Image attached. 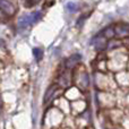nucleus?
Returning <instances> with one entry per match:
<instances>
[{
    "mask_svg": "<svg viewBox=\"0 0 129 129\" xmlns=\"http://www.w3.org/2000/svg\"><path fill=\"white\" fill-rule=\"evenodd\" d=\"M66 8L68 11H70V13H76V11L78 10V6L77 4H75V2H67L66 5Z\"/></svg>",
    "mask_w": 129,
    "mask_h": 129,
    "instance_id": "1a4fd4ad",
    "label": "nucleus"
},
{
    "mask_svg": "<svg viewBox=\"0 0 129 129\" xmlns=\"http://www.w3.org/2000/svg\"><path fill=\"white\" fill-rule=\"evenodd\" d=\"M116 31V35L119 38H123V36H129V25L128 24H118L114 27Z\"/></svg>",
    "mask_w": 129,
    "mask_h": 129,
    "instance_id": "7ed1b4c3",
    "label": "nucleus"
},
{
    "mask_svg": "<svg viewBox=\"0 0 129 129\" xmlns=\"http://www.w3.org/2000/svg\"><path fill=\"white\" fill-rule=\"evenodd\" d=\"M41 17H42V13H41V11H35V13H33V14L31 15L32 24H34V23L39 22V20L41 19Z\"/></svg>",
    "mask_w": 129,
    "mask_h": 129,
    "instance_id": "9d476101",
    "label": "nucleus"
},
{
    "mask_svg": "<svg viewBox=\"0 0 129 129\" xmlns=\"http://www.w3.org/2000/svg\"><path fill=\"white\" fill-rule=\"evenodd\" d=\"M2 108V100H1V96H0V110H1Z\"/></svg>",
    "mask_w": 129,
    "mask_h": 129,
    "instance_id": "2eb2a0df",
    "label": "nucleus"
},
{
    "mask_svg": "<svg viewBox=\"0 0 129 129\" xmlns=\"http://www.w3.org/2000/svg\"><path fill=\"white\" fill-rule=\"evenodd\" d=\"M70 79H71L70 75L68 73H64L60 77V84L62 86H70Z\"/></svg>",
    "mask_w": 129,
    "mask_h": 129,
    "instance_id": "0eeeda50",
    "label": "nucleus"
},
{
    "mask_svg": "<svg viewBox=\"0 0 129 129\" xmlns=\"http://www.w3.org/2000/svg\"><path fill=\"white\" fill-rule=\"evenodd\" d=\"M101 34L104 35L107 39H112L114 35H116V31H114V28L112 26H109V27L103 29V31L101 32Z\"/></svg>",
    "mask_w": 129,
    "mask_h": 129,
    "instance_id": "423d86ee",
    "label": "nucleus"
},
{
    "mask_svg": "<svg viewBox=\"0 0 129 129\" xmlns=\"http://www.w3.org/2000/svg\"><path fill=\"white\" fill-rule=\"evenodd\" d=\"M33 54H34V58L36 59V61H41L43 58V54H44V52H43V50L41 49V48H34L33 49Z\"/></svg>",
    "mask_w": 129,
    "mask_h": 129,
    "instance_id": "6e6552de",
    "label": "nucleus"
},
{
    "mask_svg": "<svg viewBox=\"0 0 129 129\" xmlns=\"http://www.w3.org/2000/svg\"><path fill=\"white\" fill-rule=\"evenodd\" d=\"M86 17H87V15L83 16V17H80V18H78V23H77V25H82V24H83V20H84Z\"/></svg>",
    "mask_w": 129,
    "mask_h": 129,
    "instance_id": "ddd939ff",
    "label": "nucleus"
},
{
    "mask_svg": "<svg viewBox=\"0 0 129 129\" xmlns=\"http://www.w3.org/2000/svg\"><path fill=\"white\" fill-rule=\"evenodd\" d=\"M80 58H82L80 54H74V56L69 57V58L66 60V67L67 68H69V69L76 67L77 66V63L80 61Z\"/></svg>",
    "mask_w": 129,
    "mask_h": 129,
    "instance_id": "39448f33",
    "label": "nucleus"
},
{
    "mask_svg": "<svg viewBox=\"0 0 129 129\" xmlns=\"http://www.w3.org/2000/svg\"><path fill=\"white\" fill-rule=\"evenodd\" d=\"M39 1H41V0H31V2H32V4H38Z\"/></svg>",
    "mask_w": 129,
    "mask_h": 129,
    "instance_id": "4468645a",
    "label": "nucleus"
},
{
    "mask_svg": "<svg viewBox=\"0 0 129 129\" xmlns=\"http://www.w3.org/2000/svg\"><path fill=\"white\" fill-rule=\"evenodd\" d=\"M0 9L8 16H13L16 13V8L9 0H0Z\"/></svg>",
    "mask_w": 129,
    "mask_h": 129,
    "instance_id": "f257e3e1",
    "label": "nucleus"
},
{
    "mask_svg": "<svg viewBox=\"0 0 129 129\" xmlns=\"http://www.w3.org/2000/svg\"><path fill=\"white\" fill-rule=\"evenodd\" d=\"M92 44L95 45L96 49L103 50V49H104V48L108 45V43H107V38H105L104 35H102V34L100 33L98 36H95V38L92 40Z\"/></svg>",
    "mask_w": 129,
    "mask_h": 129,
    "instance_id": "f03ea898",
    "label": "nucleus"
},
{
    "mask_svg": "<svg viewBox=\"0 0 129 129\" xmlns=\"http://www.w3.org/2000/svg\"><path fill=\"white\" fill-rule=\"evenodd\" d=\"M29 24H32L31 15H23L22 17H19V19H18V27H19L20 29L27 28Z\"/></svg>",
    "mask_w": 129,
    "mask_h": 129,
    "instance_id": "20e7f679",
    "label": "nucleus"
},
{
    "mask_svg": "<svg viewBox=\"0 0 129 129\" xmlns=\"http://www.w3.org/2000/svg\"><path fill=\"white\" fill-rule=\"evenodd\" d=\"M56 88H57V86H51L49 89H48L47 93H45V96H44V102H48V101H49L50 95H51V93H54Z\"/></svg>",
    "mask_w": 129,
    "mask_h": 129,
    "instance_id": "f8f14e48",
    "label": "nucleus"
},
{
    "mask_svg": "<svg viewBox=\"0 0 129 129\" xmlns=\"http://www.w3.org/2000/svg\"><path fill=\"white\" fill-rule=\"evenodd\" d=\"M120 44H121V43L118 42V41L110 40L109 43H108V45H107V48H108V49H114V48H118Z\"/></svg>",
    "mask_w": 129,
    "mask_h": 129,
    "instance_id": "9b49d317",
    "label": "nucleus"
}]
</instances>
